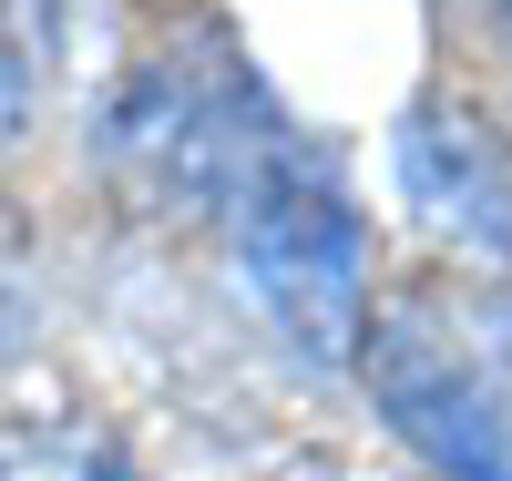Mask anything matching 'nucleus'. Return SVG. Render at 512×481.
I'll return each mask as SVG.
<instances>
[{"label":"nucleus","mask_w":512,"mask_h":481,"mask_svg":"<svg viewBox=\"0 0 512 481\" xmlns=\"http://www.w3.org/2000/svg\"><path fill=\"white\" fill-rule=\"evenodd\" d=\"M267 481H379V471H349V461H277Z\"/></svg>","instance_id":"obj_5"},{"label":"nucleus","mask_w":512,"mask_h":481,"mask_svg":"<svg viewBox=\"0 0 512 481\" xmlns=\"http://www.w3.org/2000/svg\"><path fill=\"white\" fill-rule=\"evenodd\" d=\"M482 11H492V21H502V31H512V0H482Z\"/></svg>","instance_id":"obj_6"},{"label":"nucleus","mask_w":512,"mask_h":481,"mask_svg":"<svg viewBox=\"0 0 512 481\" xmlns=\"http://www.w3.org/2000/svg\"><path fill=\"white\" fill-rule=\"evenodd\" d=\"M226 226H236V267L256 287V308L277 318V338L297 359H318V369L369 359V328H379L369 318V236H359L349 185L297 134L246 174Z\"/></svg>","instance_id":"obj_1"},{"label":"nucleus","mask_w":512,"mask_h":481,"mask_svg":"<svg viewBox=\"0 0 512 481\" xmlns=\"http://www.w3.org/2000/svg\"><path fill=\"white\" fill-rule=\"evenodd\" d=\"M400 195L451 256L512 277V144L472 103H410L400 123Z\"/></svg>","instance_id":"obj_3"},{"label":"nucleus","mask_w":512,"mask_h":481,"mask_svg":"<svg viewBox=\"0 0 512 481\" xmlns=\"http://www.w3.org/2000/svg\"><path fill=\"white\" fill-rule=\"evenodd\" d=\"M11 481H144V471L123 461L93 420L31 410V420H11Z\"/></svg>","instance_id":"obj_4"},{"label":"nucleus","mask_w":512,"mask_h":481,"mask_svg":"<svg viewBox=\"0 0 512 481\" xmlns=\"http://www.w3.org/2000/svg\"><path fill=\"white\" fill-rule=\"evenodd\" d=\"M359 369L390 410V430L441 481H512V400L431 308H379Z\"/></svg>","instance_id":"obj_2"}]
</instances>
